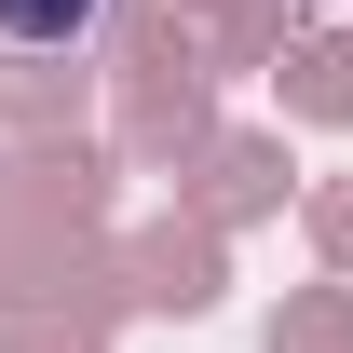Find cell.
Instances as JSON below:
<instances>
[{"label": "cell", "instance_id": "1", "mask_svg": "<svg viewBox=\"0 0 353 353\" xmlns=\"http://www.w3.org/2000/svg\"><path fill=\"white\" fill-rule=\"evenodd\" d=\"M0 28H14V41H82L95 0H0Z\"/></svg>", "mask_w": 353, "mask_h": 353}]
</instances>
